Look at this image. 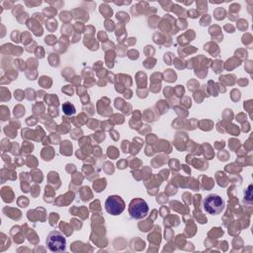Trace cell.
Listing matches in <instances>:
<instances>
[{
	"label": "cell",
	"mask_w": 253,
	"mask_h": 253,
	"mask_svg": "<svg viewBox=\"0 0 253 253\" xmlns=\"http://www.w3.org/2000/svg\"><path fill=\"white\" fill-rule=\"evenodd\" d=\"M46 247L51 252H63L66 248V239L65 237L56 230H52L48 233L46 240Z\"/></svg>",
	"instance_id": "cell-2"
},
{
	"label": "cell",
	"mask_w": 253,
	"mask_h": 253,
	"mask_svg": "<svg viewBox=\"0 0 253 253\" xmlns=\"http://www.w3.org/2000/svg\"><path fill=\"white\" fill-rule=\"evenodd\" d=\"M129 214L131 217L136 218V219H140L142 217H144L147 212H148V206L146 204V202L142 199H135L132 200L130 205H129V209H128Z\"/></svg>",
	"instance_id": "cell-4"
},
{
	"label": "cell",
	"mask_w": 253,
	"mask_h": 253,
	"mask_svg": "<svg viewBox=\"0 0 253 253\" xmlns=\"http://www.w3.org/2000/svg\"><path fill=\"white\" fill-rule=\"evenodd\" d=\"M62 110L66 115H72L75 113V108L73 105L69 104V102H66L63 106H62Z\"/></svg>",
	"instance_id": "cell-5"
},
{
	"label": "cell",
	"mask_w": 253,
	"mask_h": 253,
	"mask_svg": "<svg viewBox=\"0 0 253 253\" xmlns=\"http://www.w3.org/2000/svg\"><path fill=\"white\" fill-rule=\"evenodd\" d=\"M204 210L210 214H218L224 209V202L218 195L211 194L203 202Z\"/></svg>",
	"instance_id": "cell-1"
},
{
	"label": "cell",
	"mask_w": 253,
	"mask_h": 253,
	"mask_svg": "<svg viewBox=\"0 0 253 253\" xmlns=\"http://www.w3.org/2000/svg\"><path fill=\"white\" fill-rule=\"evenodd\" d=\"M105 209L112 215H119L125 210V202L119 196H109L105 202Z\"/></svg>",
	"instance_id": "cell-3"
}]
</instances>
